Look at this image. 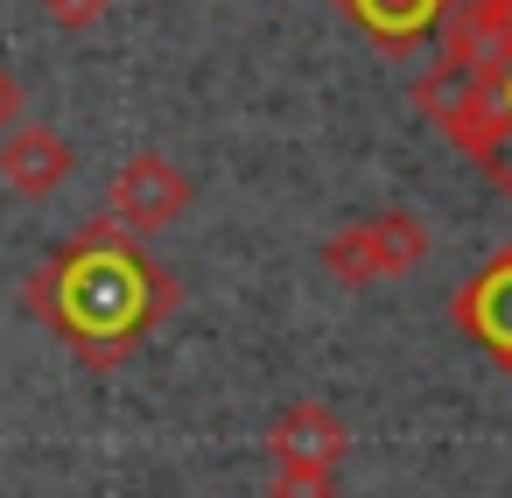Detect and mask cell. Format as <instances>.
<instances>
[{"label": "cell", "instance_id": "1", "mask_svg": "<svg viewBox=\"0 0 512 498\" xmlns=\"http://www.w3.org/2000/svg\"><path fill=\"white\" fill-rule=\"evenodd\" d=\"M183 302V281L106 211L78 225L36 274H29V316L50 323V337L85 372H120L155 323H169Z\"/></svg>", "mask_w": 512, "mask_h": 498}, {"label": "cell", "instance_id": "8", "mask_svg": "<svg viewBox=\"0 0 512 498\" xmlns=\"http://www.w3.org/2000/svg\"><path fill=\"white\" fill-rule=\"evenodd\" d=\"M337 8H344V22H358L386 57H414L421 43L442 36V22H449L456 0H337Z\"/></svg>", "mask_w": 512, "mask_h": 498}, {"label": "cell", "instance_id": "12", "mask_svg": "<svg viewBox=\"0 0 512 498\" xmlns=\"http://www.w3.org/2000/svg\"><path fill=\"white\" fill-rule=\"evenodd\" d=\"M106 8H113V0H43V15H50L64 36H92V29L106 22Z\"/></svg>", "mask_w": 512, "mask_h": 498}, {"label": "cell", "instance_id": "5", "mask_svg": "<svg viewBox=\"0 0 512 498\" xmlns=\"http://www.w3.org/2000/svg\"><path fill=\"white\" fill-rule=\"evenodd\" d=\"M435 43H449L477 64L484 92L498 99V113L512 127V0H456Z\"/></svg>", "mask_w": 512, "mask_h": 498}, {"label": "cell", "instance_id": "14", "mask_svg": "<svg viewBox=\"0 0 512 498\" xmlns=\"http://www.w3.org/2000/svg\"><path fill=\"white\" fill-rule=\"evenodd\" d=\"M498 190H505V197H512V162H505V176H498Z\"/></svg>", "mask_w": 512, "mask_h": 498}, {"label": "cell", "instance_id": "11", "mask_svg": "<svg viewBox=\"0 0 512 498\" xmlns=\"http://www.w3.org/2000/svg\"><path fill=\"white\" fill-rule=\"evenodd\" d=\"M267 498H337V470H295V463H274Z\"/></svg>", "mask_w": 512, "mask_h": 498}, {"label": "cell", "instance_id": "3", "mask_svg": "<svg viewBox=\"0 0 512 498\" xmlns=\"http://www.w3.org/2000/svg\"><path fill=\"white\" fill-rule=\"evenodd\" d=\"M190 197H197L190 176H183L169 155L141 148V155H127L120 176H113V190H106V218H113L120 232H134V239H148V232L176 225V218L190 211Z\"/></svg>", "mask_w": 512, "mask_h": 498}, {"label": "cell", "instance_id": "2", "mask_svg": "<svg viewBox=\"0 0 512 498\" xmlns=\"http://www.w3.org/2000/svg\"><path fill=\"white\" fill-rule=\"evenodd\" d=\"M414 113H428L442 134H449V148L456 155H470L491 183L505 176V162H512V127H505V113H498V99L484 92V78H477V64L463 57V50H435V64L414 78Z\"/></svg>", "mask_w": 512, "mask_h": 498}, {"label": "cell", "instance_id": "10", "mask_svg": "<svg viewBox=\"0 0 512 498\" xmlns=\"http://www.w3.org/2000/svg\"><path fill=\"white\" fill-rule=\"evenodd\" d=\"M323 274L337 281V288H372L379 281V260H372V246H365V225L351 218V225H337L330 239H323Z\"/></svg>", "mask_w": 512, "mask_h": 498}, {"label": "cell", "instance_id": "4", "mask_svg": "<svg viewBox=\"0 0 512 498\" xmlns=\"http://www.w3.org/2000/svg\"><path fill=\"white\" fill-rule=\"evenodd\" d=\"M449 323L512 379V239L491 246V260L449 295Z\"/></svg>", "mask_w": 512, "mask_h": 498}, {"label": "cell", "instance_id": "6", "mask_svg": "<svg viewBox=\"0 0 512 498\" xmlns=\"http://www.w3.org/2000/svg\"><path fill=\"white\" fill-rule=\"evenodd\" d=\"M267 456L274 463H295V470H337L351 456V428L323 400H288L267 421Z\"/></svg>", "mask_w": 512, "mask_h": 498}, {"label": "cell", "instance_id": "9", "mask_svg": "<svg viewBox=\"0 0 512 498\" xmlns=\"http://www.w3.org/2000/svg\"><path fill=\"white\" fill-rule=\"evenodd\" d=\"M358 225H365V246H372V260H379V281L414 274V267L428 260V246H435L414 211H372V218H358Z\"/></svg>", "mask_w": 512, "mask_h": 498}, {"label": "cell", "instance_id": "13", "mask_svg": "<svg viewBox=\"0 0 512 498\" xmlns=\"http://www.w3.org/2000/svg\"><path fill=\"white\" fill-rule=\"evenodd\" d=\"M15 120H22V78H15L8 64H0V134H8Z\"/></svg>", "mask_w": 512, "mask_h": 498}, {"label": "cell", "instance_id": "7", "mask_svg": "<svg viewBox=\"0 0 512 498\" xmlns=\"http://www.w3.org/2000/svg\"><path fill=\"white\" fill-rule=\"evenodd\" d=\"M71 169H78L71 141L57 127H43V120H15L0 134V183L15 197H50V190L71 183Z\"/></svg>", "mask_w": 512, "mask_h": 498}]
</instances>
